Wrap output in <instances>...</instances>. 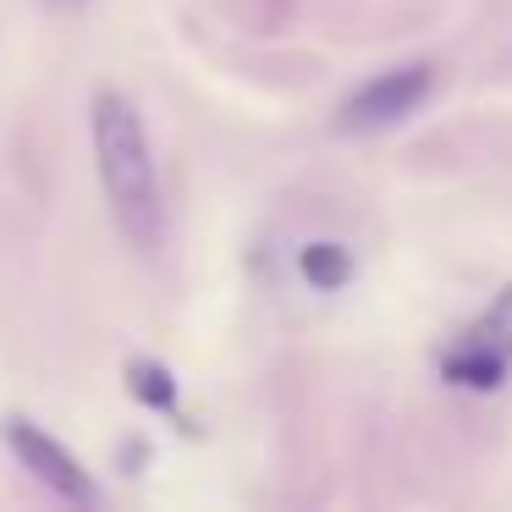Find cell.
<instances>
[{"instance_id": "4", "label": "cell", "mask_w": 512, "mask_h": 512, "mask_svg": "<svg viewBox=\"0 0 512 512\" xmlns=\"http://www.w3.org/2000/svg\"><path fill=\"white\" fill-rule=\"evenodd\" d=\"M441 375L452 380V386H468V391H496L501 380H507V364H501L496 353H485V347L463 342L457 353H446Z\"/></svg>"}, {"instance_id": "5", "label": "cell", "mask_w": 512, "mask_h": 512, "mask_svg": "<svg viewBox=\"0 0 512 512\" xmlns=\"http://www.w3.org/2000/svg\"><path fill=\"white\" fill-rule=\"evenodd\" d=\"M298 270H303L309 287L342 292L347 281H353V254H347L342 243H309V248H303V259H298Z\"/></svg>"}, {"instance_id": "3", "label": "cell", "mask_w": 512, "mask_h": 512, "mask_svg": "<svg viewBox=\"0 0 512 512\" xmlns=\"http://www.w3.org/2000/svg\"><path fill=\"white\" fill-rule=\"evenodd\" d=\"M435 89L430 67H391L380 78H369L353 100L342 105V133H386V127L408 122Z\"/></svg>"}, {"instance_id": "6", "label": "cell", "mask_w": 512, "mask_h": 512, "mask_svg": "<svg viewBox=\"0 0 512 512\" xmlns=\"http://www.w3.org/2000/svg\"><path fill=\"white\" fill-rule=\"evenodd\" d=\"M468 342H474V347H485V353H496L501 364H512V281L496 292V303H490V309L474 320Z\"/></svg>"}, {"instance_id": "7", "label": "cell", "mask_w": 512, "mask_h": 512, "mask_svg": "<svg viewBox=\"0 0 512 512\" xmlns=\"http://www.w3.org/2000/svg\"><path fill=\"white\" fill-rule=\"evenodd\" d=\"M127 391H133L144 408H160V413L177 408V380H171V369L155 364V358H133V364H127Z\"/></svg>"}, {"instance_id": "1", "label": "cell", "mask_w": 512, "mask_h": 512, "mask_svg": "<svg viewBox=\"0 0 512 512\" xmlns=\"http://www.w3.org/2000/svg\"><path fill=\"white\" fill-rule=\"evenodd\" d=\"M89 133H94V166H100L105 199H111L127 243L160 248V237H166V210H160L155 160H149V138H144V122H138L133 100L116 94V89H94Z\"/></svg>"}, {"instance_id": "2", "label": "cell", "mask_w": 512, "mask_h": 512, "mask_svg": "<svg viewBox=\"0 0 512 512\" xmlns=\"http://www.w3.org/2000/svg\"><path fill=\"white\" fill-rule=\"evenodd\" d=\"M0 435H6V446L17 452V463H23L45 490H56L61 501H72V507H94V501H100V485L89 479V468H83L56 435H45L39 424H28V419H6Z\"/></svg>"}]
</instances>
